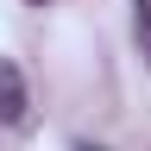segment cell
Wrapping results in <instances>:
<instances>
[{
    "label": "cell",
    "mask_w": 151,
    "mask_h": 151,
    "mask_svg": "<svg viewBox=\"0 0 151 151\" xmlns=\"http://www.w3.org/2000/svg\"><path fill=\"white\" fill-rule=\"evenodd\" d=\"M32 113V94H25V76H19L13 57H0V126H25Z\"/></svg>",
    "instance_id": "1"
},
{
    "label": "cell",
    "mask_w": 151,
    "mask_h": 151,
    "mask_svg": "<svg viewBox=\"0 0 151 151\" xmlns=\"http://www.w3.org/2000/svg\"><path fill=\"white\" fill-rule=\"evenodd\" d=\"M32 6H44V0H32Z\"/></svg>",
    "instance_id": "4"
},
{
    "label": "cell",
    "mask_w": 151,
    "mask_h": 151,
    "mask_svg": "<svg viewBox=\"0 0 151 151\" xmlns=\"http://www.w3.org/2000/svg\"><path fill=\"white\" fill-rule=\"evenodd\" d=\"M76 151H94V145H76Z\"/></svg>",
    "instance_id": "3"
},
{
    "label": "cell",
    "mask_w": 151,
    "mask_h": 151,
    "mask_svg": "<svg viewBox=\"0 0 151 151\" xmlns=\"http://www.w3.org/2000/svg\"><path fill=\"white\" fill-rule=\"evenodd\" d=\"M139 38H145V50H151V0H139Z\"/></svg>",
    "instance_id": "2"
}]
</instances>
